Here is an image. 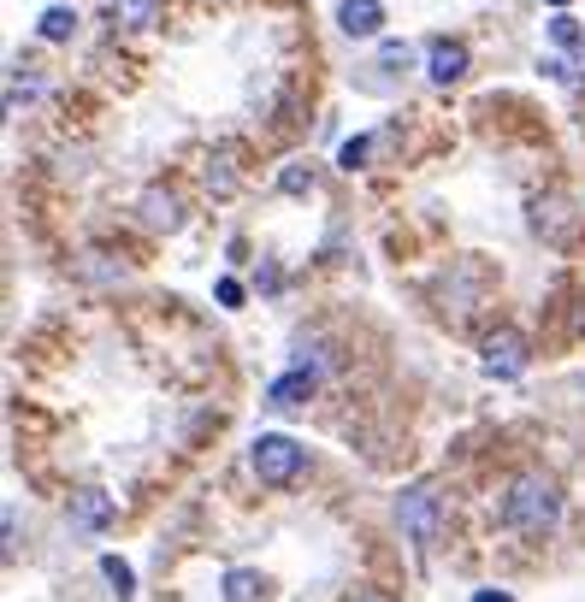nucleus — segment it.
<instances>
[{"label":"nucleus","mask_w":585,"mask_h":602,"mask_svg":"<svg viewBox=\"0 0 585 602\" xmlns=\"http://www.w3.org/2000/svg\"><path fill=\"white\" fill-rule=\"evenodd\" d=\"M378 60H385V65H408V47L403 42H385V54H378Z\"/></svg>","instance_id":"obj_17"},{"label":"nucleus","mask_w":585,"mask_h":602,"mask_svg":"<svg viewBox=\"0 0 585 602\" xmlns=\"http://www.w3.org/2000/svg\"><path fill=\"white\" fill-rule=\"evenodd\" d=\"M461 72H468V47H461V42H432V47H426V77H432L438 89H450Z\"/></svg>","instance_id":"obj_6"},{"label":"nucleus","mask_w":585,"mask_h":602,"mask_svg":"<svg viewBox=\"0 0 585 602\" xmlns=\"http://www.w3.org/2000/svg\"><path fill=\"white\" fill-rule=\"evenodd\" d=\"M307 390H314V372H307V367H296V372H284L279 384H272V408H296V402H302Z\"/></svg>","instance_id":"obj_8"},{"label":"nucleus","mask_w":585,"mask_h":602,"mask_svg":"<svg viewBox=\"0 0 585 602\" xmlns=\"http://www.w3.org/2000/svg\"><path fill=\"white\" fill-rule=\"evenodd\" d=\"M485 372L491 378H521L526 372V337L521 331H491L485 337Z\"/></svg>","instance_id":"obj_4"},{"label":"nucleus","mask_w":585,"mask_h":602,"mask_svg":"<svg viewBox=\"0 0 585 602\" xmlns=\"http://www.w3.org/2000/svg\"><path fill=\"white\" fill-rule=\"evenodd\" d=\"M77 30V12L72 7H48L42 12V42H65Z\"/></svg>","instance_id":"obj_12"},{"label":"nucleus","mask_w":585,"mask_h":602,"mask_svg":"<svg viewBox=\"0 0 585 602\" xmlns=\"http://www.w3.org/2000/svg\"><path fill=\"white\" fill-rule=\"evenodd\" d=\"M72 526L90 531V538H95V531H107L113 526V496L107 490H77L72 496Z\"/></svg>","instance_id":"obj_5"},{"label":"nucleus","mask_w":585,"mask_h":602,"mask_svg":"<svg viewBox=\"0 0 585 602\" xmlns=\"http://www.w3.org/2000/svg\"><path fill=\"white\" fill-rule=\"evenodd\" d=\"M113 19L130 24V30H143V24L160 19V0H113Z\"/></svg>","instance_id":"obj_10"},{"label":"nucleus","mask_w":585,"mask_h":602,"mask_svg":"<svg viewBox=\"0 0 585 602\" xmlns=\"http://www.w3.org/2000/svg\"><path fill=\"white\" fill-rule=\"evenodd\" d=\"M143 208H148V225H166V231H178V196H160V189H154V196L143 201Z\"/></svg>","instance_id":"obj_13"},{"label":"nucleus","mask_w":585,"mask_h":602,"mask_svg":"<svg viewBox=\"0 0 585 602\" xmlns=\"http://www.w3.org/2000/svg\"><path fill=\"white\" fill-rule=\"evenodd\" d=\"M337 24L349 30V36H378V30H385V7H378V0H343Z\"/></svg>","instance_id":"obj_7"},{"label":"nucleus","mask_w":585,"mask_h":602,"mask_svg":"<svg viewBox=\"0 0 585 602\" xmlns=\"http://www.w3.org/2000/svg\"><path fill=\"white\" fill-rule=\"evenodd\" d=\"M473 602H514L509 591H473Z\"/></svg>","instance_id":"obj_19"},{"label":"nucleus","mask_w":585,"mask_h":602,"mask_svg":"<svg viewBox=\"0 0 585 602\" xmlns=\"http://www.w3.org/2000/svg\"><path fill=\"white\" fill-rule=\"evenodd\" d=\"M397 520H403V531H408V538H415V549H432V543L443 538V496H438L432 485L403 490Z\"/></svg>","instance_id":"obj_2"},{"label":"nucleus","mask_w":585,"mask_h":602,"mask_svg":"<svg viewBox=\"0 0 585 602\" xmlns=\"http://www.w3.org/2000/svg\"><path fill=\"white\" fill-rule=\"evenodd\" d=\"M249 461H254V473L267 478V485H290V478L302 473V461H307V450L296 437H284V432H267V437H254V450H249Z\"/></svg>","instance_id":"obj_3"},{"label":"nucleus","mask_w":585,"mask_h":602,"mask_svg":"<svg viewBox=\"0 0 585 602\" xmlns=\"http://www.w3.org/2000/svg\"><path fill=\"white\" fill-rule=\"evenodd\" d=\"M355 602H385V596H355Z\"/></svg>","instance_id":"obj_20"},{"label":"nucleus","mask_w":585,"mask_h":602,"mask_svg":"<svg viewBox=\"0 0 585 602\" xmlns=\"http://www.w3.org/2000/svg\"><path fill=\"white\" fill-rule=\"evenodd\" d=\"M503 520H509L514 531H526V538H544V531L562 520L556 485H550L544 473H521V478L509 485V496H503Z\"/></svg>","instance_id":"obj_1"},{"label":"nucleus","mask_w":585,"mask_h":602,"mask_svg":"<svg viewBox=\"0 0 585 602\" xmlns=\"http://www.w3.org/2000/svg\"><path fill=\"white\" fill-rule=\"evenodd\" d=\"M279 183H284V189H307V183H314V178H307V171H302V166H290V171H284V178H279Z\"/></svg>","instance_id":"obj_18"},{"label":"nucleus","mask_w":585,"mask_h":602,"mask_svg":"<svg viewBox=\"0 0 585 602\" xmlns=\"http://www.w3.org/2000/svg\"><path fill=\"white\" fill-rule=\"evenodd\" d=\"M101 573H107V591H113L118 602H130V596H136V579H130V567L118 561V556H101Z\"/></svg>","instance_id":"obj_11"},{"label":"nucleus","mask_w":585,"mask_h":602,"mask_svg":"<svg viewBox=\"0 0 585 602\" xmlns=\"http://www.w3.org/2000/svg\"><path fill=\"white\" fill-rule=\"evenodd\" d=\"M267 579L249 573V567H237V573H226V602H261Z\"/></svg>","instance_id":"obj_9"},{"label":"nucleus","mask_w":585,"mask_h":602,"mask_svg":"<svg viewBox=\"0 0 585 602\" xmlns=\"http://www.w3.org/2000/svg\"><path fill=\"white\" fill-rule=\"evenodd\" d=\"M367 148H373V142H367V136H355V142H343V154H337V166H343V171H355V166H367Z\"/></svg>","instance_id":"obj_14"},{"label":"nucleus","mask_w":585,"mask_h":602,"mask_svg":"<svg viewBox=\"0 0 585 602\" xmlns=\"http://www.w3.org/2000/svg\"><path fill=\"white\" fill-rule=\"evenodd\" d=\"M219 302H226V307H243V284L226 278V284H219Z\"/></svg>","instance_id":"obj_16"},{"label":"nucleus","mask_w":585,"mask_h":602,"mask_svg":"<svg viewBox=\"0 0 585 602\" xmlns=\"http://www.w3.org/2000/svg\"><path fill=\"white\" fill-rule=\"evenodd\" d=\"M550 7H567V0H550Z\"/></svg>","instance_id":"obj_21"},{"label":"nucleus","mask_w":585,"mask_h":602,"mask_svg":"<svg viewBox=\"0 0 585 602\" xmlns=\"http://www.w3.org/2000/svg\"><path fill=\"white\" fill-rule=\"evenodd\" d=\"M550 36H556L562 47H574V42H579V24H574V19H550Z\"/></svg>","instance_id":"obj_15"}]
</instances>
